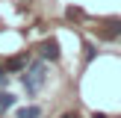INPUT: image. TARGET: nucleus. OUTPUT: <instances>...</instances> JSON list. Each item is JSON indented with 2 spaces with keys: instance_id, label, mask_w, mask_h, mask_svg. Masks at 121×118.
I'll return each mask as SVG.
<instances>
[{
  "instance_id": "obj_4",
  "label": "nucleus",
  "mask_w": 121,
  "mask_h": 118,
  "mask_svg": "<svg viewBox=\"0 0 121 118\" xmlns=\"http://www.w3.org/2000/svg\"><path fill=\"white\" fill-rule=\"evenodd\" d=\"M15 118H41V109L39 106H24V109L15 112Z\"/></svg>"
},
{
  "instance_id": "obj_5",
  "label": "nucleus",
  "mask_w": 121,
  "mask_h": 118,
  "mask_svg": "<svg viewBox=\"0 0 121 118\" xmlns=\"http://www.w3.org/2000/svg\"><path fill=\"white\" fill-rule=\"evenodd\" d=\"M24 65H27V56H24V53H21V56H12L9 62H6V68H9V71H21Z\"/></svg>"
},
{
  "instance_id": "obj_1",
  "label": "nucleus",
  "mask_w": 121,
  "mask_h": 118,
  "mask_svg": "<svg viewBox=\"0 0 121 118\" xmlns=\"http://www.w3.org/2000/svg\"><path fill=\"white\" fill-rule=\"evenodd\" d=\"M44 80H47V68H44V59H39V62H33L30 71L24 74V86H27L30 94H35L41 86H44Z\"/></svg>"
},
{
  "instance_id": "obj_6",
  "label": "nucleus",
  "mask_w": 121,
  "mask_h": 118,
  "mask_svg": "<svg viewBox=\"0 0 121 118\" xmlns=\"http://www.w3.org/2000/svg\"><path fill=\"white\" fill-rule=\"evenodd\" d=\"M12 103H15V94H9V92H0V112H6Z\"/></svg>"
},
{
  "instance_id": "obj_3",
  "label": "nucleus",
  "mask_w": 121,
  "mask_h": 118,
  "mask_svg": "<svg viewBox=\"0 0 121 118\" xmlns=\"http://www.w3.org/2000/svg\"><path fill=\"white\" fill-rule=\"evenodd\" d=\"M100 35H104V38H118L121 35V18H109V21L104 24V30H100Z\"/></svg>"
},
{
  "instance_id": "obj_7",
  "label": "nucleus",
  "mask_w": 121,
  "mask_h": 118,
  "mask_svg": "<svg viewBox=\"0 0 121 118\" xmlns=\"http://www.w3.org/2000/svg\"><path fill=\"white\" fill-rule=\"evenodd\" d=\"M0 86H6V74H3V71H0Z\"/></svg>"
},
{
  "instance_id": "obj_8",
  "label": "nucleus",
  "mask_w": 121,
  "mask_h": 118,
  "mask_svg": "<svg viewBox=\"0 0 121 118\" xmlns=\"http://www.w3.org/2000/svg\"><path fill=\"white\" fill-rule=\"evenodd\" d=\"M59 118H77V115H74V112H65V115H59Z\"/></svg>"
},
{
  "instance_id": "obj_9",
  "label": "nucleus",
  "mask_w": 121,
  "mask_h": 118,
  "mask_svg": "<svg viewBox=\"0 0 121 118\" xmlns=\"http://www.w3.org/2000/svg\"><path fill=\"white\" fill-rule=\"evenodd\" d=\"M95 118H106V115H100V112H98V115H95Z\"/></svg>"
},
{
  "instance_id": "obj_2",
  "label": "nucleus",
  "mask_w": 121,
  "mask_h": 118,
  "mask_svg": "<svg viewBox=\"0 0 121 118\" xmlns=\"http://www.w3.org/2000/svg\"><path fill=\"white\" fill-rule=\"evenodd\" d=\"M39 59H44V62H56V59H59V44L53 38L41 41V44H39Z\"/></svg>"
}]
</instances>
